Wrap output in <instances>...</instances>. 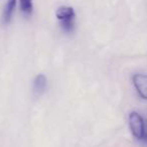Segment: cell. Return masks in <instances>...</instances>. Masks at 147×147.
<instances>
[{"label":"cell","instance_id":"cell-1","mask_svg":"<svg viewBox=\"0 0 147 147\" xmlns=\"http://www.w3.org/2000/svg\"><path fill=\"white\" fill-rule=\"evenodd\" d=\"M57 19L61 21V25L63 29L67 32H71L75 28V18L76 13L73 7L61 6L57 8L55 12Z\"/></svg>","mask_w":147,"mask_h":147},{"label":"cell","instance_id":"cell-2","mask_svg":"<svg viewBox=\"0 0 147 147\" xmlns=\"http://www.w3.org/2000/svg\"><path fill=\"white\" fill-rule=\"evenodd\" d=\"M129 125L131 132L139 140H143L145 135V122L140 114L132 112L129 115Z\"/></svg>","mask_w":147,"mask_h":147},{"label":"cell","instance_id":"cell-3","mask_svg":"<svg viewBox=\"0 0 147 147\" xmlns=\"http://www.w3.org/2000/svg\"><path fill=\"white\" fill-rule=\"evenodd\" d=\"M133 84L139 96L147 100V76L143 74H136L133 76Z\"/></svg>","mask_w":147,"mask_h":147},{"label":"cell","instance_id":"cell-4","mask_svg":"<svg viewBox=\"0 0 147 147\" xmlns=\"http://www.w3.org/2000/svg\"><path fill=\"white\" fill-rule=\"evenodd\" d=\"M47 81L45 75H38L33 81V93L37 96L41 95L47 89Z\"/></svg>","mask_w":147,"mask_h":147},{"label":"cell","instance_id":"cell-5","mask_svg":"<svg viewBox=\"0 0 147 147\" xmlns=\"http://www.w3.org/2000/svg\"><path fill=\"white\" fill-rule=\"evenodd\" d=\"M15 6H16V0H8L5 6L4 12H3V22L8 23L11 20V17L14 12Z\"/></svg>","mask_w":147,"mask_h":147},{"label":"cell","instance_id":"cell-6","mask_svg":"<svg viewBox=\"0 0 147 147\" xmlns=\"http://www.w3.org/2000/svg\"><path fill=\"white\" fill-rule=\"evenodd\" d=\"M20 2V9L21 12L25 15H30L32 12V0H19Z\"/></svg>","mask_w":147,"mask_h":147}]
</instances>
